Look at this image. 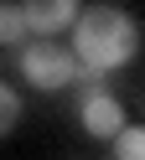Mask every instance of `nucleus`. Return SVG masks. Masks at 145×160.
<instances>
[{
  "instance_id": "obj_1",
  "label": "nucleus",
  "mask_w": 145,
  "mask_h": 160,
  "mask_svg": "<svg viewBox=\"0 0 145 160\" xmlns=\"http://www.w3.org/2000/svg\"><path fill=\"white\" fill-rule=\"evenodd\" d=\"M72 52H78L83 72H93V78L119 72L140 52V26L119 5H88L78 16V26H72Z\"/></svg>"
},
{
  "instance_id": "obj_2",
  "label": "nucleus",
  "mask_w": 145,
  "mask_h": 160,
  "mask_svg": "<svg viewBox=\"0 0 145 160\" xmlns=\"http://www.w3.org/2000/svg\"><path fill=\"white\" fill-rule=\"evenodd\" d=\"M21 78L31 88H41V93H62V88H72L83 78V62L72 47L52 42V36H36V42L21 47Z\"/></svg>"
},
{
  "instance_id": "obj_3",
  "label": "nucleus",
  "mask_w": 145,
  "mask_h": 160,
  "mask_svg": "<svg viewBox=\"0 0 145 160\" xmlns=\"http://www.w3.org/2000/svg\"><path fill=\"white\" fill-rule=\"evenodd\" d=\"M78 124L88 129L93 139H114V134L124 129V103H119L104 83H88V93L78 98Z\"/></svg>"
},
{
  "instance_id": "obj_4",
  "label": "nucleus",
  "mask_w": 145,
  "mask_h": 160,
  "mask_svg": "<svg viewBox=\"0 0 145 160\" xmlns=\"http://www.w3.org/2000/svg\"><path fill=\"white\" fill-rule=\"evenodd\" d=\"M21 11L31 21V36H57V31H72L78 26V0H21Z\"/></svg>"
},
{
  "instance_id": "obj_5",
  "label": "nucleus",
  "mask_w": 145,
  "mask_h": 160,
  "mask_svg": "<svg viewBox=\"0 0 145 160\" xmlns=\"http://www.w3.org/2000/svg\"><path fill=\"white\" fill-rule=\"evenodd\" d=\"M26 36H31V21H26V11L0 0V47H26Z\"/></svg>"
},
{
  "instance_id": "obj_6",
  "label": "nucleus",
  "mask_w": 145,
  "mask_h": 160,
  "mask_svg": "<svg viewBox=\"0 0 145 160\" xmlns=\"http://www.w3.org/2000/svg\"><path fill=\"white\" fill-rule=\"evenodd\" d=\"M109 145H114V160H145V124H124Z\"/></svg>"
},
{
  "instance_id": "obj_7",
  "label": "nucleus",
  "mask_w": 145,
  "mask_h": 160,
  "mask_svg": "<svg viewBox=\"0 0 145 160\" xmlns=\"http://www.w3.org/2000/svg\"><path fill=\"white\" fill-rule=\"evenodd\" d=\"M16 119H21V93L0 83V134H10V129H16Z\"/></svg>"
}]
</instances>
